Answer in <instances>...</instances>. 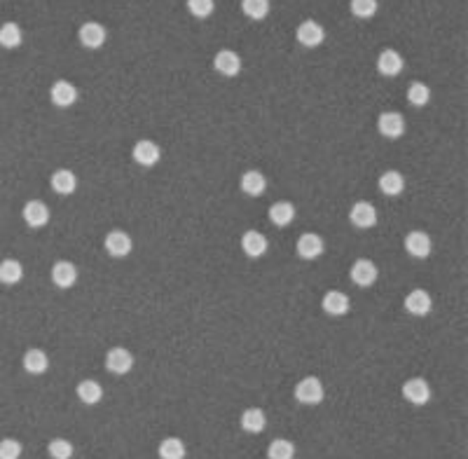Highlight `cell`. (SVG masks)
Returning a JSON list of instances; mask_svg holds the SVG:
<instances>
[{
	"instance_id": "obj_1",
	"label": "cell",
	"mask_w": 468,
	"mask_h": 459,
	"mask_svg": "<svg viewBox=\"0 0 468 459\" xmlns=\"http://www.w3.org/2000/svg\"><path fill=\"white\" fill-rule=\"evenodd\" d=\"M326 396V389H323V382L319 380V377H302L298 384H295V398L302 405H319L323 401Z\"/></svg>"
},
{
	"instance_id": "obj_2",
	"label": "cell",
	"mask_w": 468,
	"mask_h": 459,
	"mask_svg": "<svg viewBox=\"0 0 468 459\" xmlns=\"http://www.w3.org/2000/svg\"><path fill=\"white\" fill-rule=\"evenodd\" d=\"M377 131L384 138H391V141H396V138H400L405 134V119H403V115L396 112V110L382 112V115L377 117Z\"/></svg>"
},
{
	"instance_id": "obj_3",
	"label": "cell",
	"mask_w": 468,
	"mask_h": 459,
	"mask_svg": "<svg viewBox=\"0 0 468 459\" xmlns=\"http://www.w3.org/2000/svg\"><path fill=\"white\" fill-rule=\"evenodd\" d=\"M349 277H351L353 284L360 286V289H367V286H372L374 282H377L379 270H377V265H374L372 261H367V258H358V261L351 265Z\"/></svg>"
},
{
	"instance_id": "obj_4",
	"label": "cell",
	"mask_w": 468,
	"mask_h": 459,
	"mask_svg": "<svg viewBox=\"0 0 468 459\" xmlns=\"http://www.w3.org/2000/svg\"><path fill=\"white\" fill-rule=\"evenodd\" d=\"M131 155H133V162H136V164L145 166V169H150V166H155L159 162L162 152H159V145L155 141H150V138H140V141L133 145Z\"/></svg>"
},
{
	"instance_id": "obj_5",
	"label": "cell",
	"mask_w": 468,
	"mask_h": 459,
	"mask_svg": "<svg viewBox=\"0 0 468 459\" xmlns=\"http://www.w3.org/2000/svg\"><path fill=\"white\" fill-rule=\"evenodd\" d=\"M78 38H80V45H82V48H87V50H98V48H103V43H105V38H108V33H105V29H103L101 24L87 22V24L80 26Z\"/></svg>"
},
{
	"instance_id": "obj_6",
	"label": "cell",
	"mask_w": 468,
	"mask_h": 459,
	"mask_svg": "<svg viewBox=\"0 0 468 459\" xmlns=\"http://www.w3.org/2000/svg\"><path fill=\"white\" fill-rule=\"evenodd\" d=\"M103 246H105V251H108L112 258H126L131 254L133 242H131V237L126 235L124 230H110L108 235H105Z\"/></svg>"
},
{
	"instance_id": "obj_7",
	"label": "cell",
	"mask_w": 468,
	"mask_h": 459,
	"mask_svg": "<svg viewBox=\"0 0 468 459\" xmlns=\"http://www.w3.org/2000/svg\"><path fill=\"white\" fill-rule=\"evenodd\" d=\"M105 368H108L112 375H126L133 368V354L124 347H112L108 354H105Z\"/></svg>"
},
{
	"instance_id": "obj_8",
	"label": "cell",
	"mask_w": 468,
	"mask_h": 459,
	"mask_svg": "<svg viewBox=\"0 0 468 459\" xmlns=\"http://www.w3.org/2000/svg\"><path fill=\"white\" fill-rule=\"evenodd\" d=\"M295 249H298V256L305 258V261H316L319 256H323L326 244L316 232H305V235L298 239Z\"/></svg>"
},
{
	"instance_id": "obj_9",
	"label": "cell",
	"mask_w": 468,
	"mask_h": 459,
	"mask_svg": "<svg viewBox=\"0 0 468 459\" xmlns=\"http://www.w3.org/2000/svg\"><path fill=\"white\" fill-rule=\"evenodd\" d=\"M213 68L223 78H234L242 73V57L232 50H220L216 59H213Z\"/></svg>"
},
{
	"instance_id": "obj_10",
	"label": "cell",
	"mask_w": 468,
	"mask_h": 459,
	"mask_svg": "<svg viewBox=\"0 0 468 459\" xmlns=\"http://www.w3.org/2000/svg\"><path fill=\"white\" fill-rule=\"evenodd\" d=\"M349 221L360 230H370L377 225V209L370 202H356L349 211Z\"/></svg>"
},
{
	"instance_id": "obj_11",
	"label": "cell",
	"mask_w": 468,
	"mask_h": 459,
	"mask_svg": "<svg viewBox=\"0 0 468 459\" xmlns=\"http://www.w3.org/2000/svg\"><path fill=\"white\" fill-rule=\"evenodd\" d=\"M50 99L59 108H71V105L78 101V87L73 82H68V80H57L50 89Z\"/></svg>"
},
{
	"instance_id": "obj_12",
	"label": "cell",
	"mask_w": 468,
	"mask_h": 459,
	"mask_svg": "<svg viewBox=\"0 0 468 459\" xmlns=\"http://www.w3.org/2000/svg\"><path fill=\"white\" fill-rule=\"evenodd\" d=\"M298 43L305 45V48H319L321 43L326 40V31L323 26H321L319 22H314V19H307V22H302L298 26Z\"/></svg>"
},
{
	"instance_id": "obj_13",
	"label": "cell",
	"mask_w": 468,
	"mask_h": 459,
	"mask_svg": "<svg viewBox=\"0 0 468 459\" xmlns=\"http://www.w3.org/2000/svg\"><path fill=\"white\" fill-rule=\"evenodd\" d=\"M403 396L412 405H426L431 401V387L429 382L421 380V377H410V380L403 384Z\"/></svg>"
},
{
	"instance_id": "obj_14",
	"label": "cell",
	"mask_w": 468,
	"mask_h": 459,
	"mask_svg": "<svg viewBox=\"0 0 468 459\" xmlns=\"http://www.w3.org/2000/svg\"><path fill=\"white\" fill-rule=\"evenodd\" d=\"M431 249H433V244H431V237L426 235V232H421V230L407 232V237H405V251L412 258H429L431 256Z\"/></svg>"
},
{
	"instance_id": "obj_15",
	"label": "cell",
	"mask_w": 468,
	"mask_h": 459,
	"mask_svg": "<svg viewBox=\"0 0 468 459\" xmlns=\"http://www.w3.org/2000/svg\"><path fill=\"white\" fill-rule=\"evenodd\" d=\"M24 223L29 225V228H43V225L50 223V209H47V204H43L40 199H31V202L24 204Z\"/></svg>"
},
{
	"instance_id": "obj_16",
	"label": "cell",
	"mask_w": 468,
	"mask_h": 459,
	"mask_svg": "<svg viewBox=\"0 0 468 459\" xmlns=\"http://www.w3.org/2000/svg\"><path fill=\"white\" fill-rule=\"evenodd\" d=\"M433 307V300L429 296V291L424 289H414L405 296V309L414 316H426Z\"/></svg>"
},
{
	"instance_id": "obj_17",
	"label": "cell",
	"mask_w": 468,
	"mask_h": 459,
	"mask_svg": "<svg viewBox=\"0 0 468 459\" xmlns=\"http://www.w3.org/2000/svg\"><path fill=\"white\" fill-rule=\"evenodd\" d=\"M403 66H405L403 57H400L396 50H384V52H379V57H377V71H379V75H384V78H396V75H400Z\"/></svg>"
},
{
	"instance_id": "obj_18",
	"label": "cell",
	"mask_w": 468,
	"mask_h": 459,
	"mask_svg": "<svg viewBox=\"0 0 468 459\" xmlns=\"http://www.w3.org/2000/svg\"><path fill=\"white\" fill-rule=\"evenodd\" d=\"M242 249L249 258H263L267 254V249H270V244H267V237L263 232L246 230L242 237Z\"/></svg>"
},
{
	"instance_id": "obj_19",
	"label": "cell",
	"mask_w": 468,
	"mask_h": 459,
	"mask_svg": "<svg viewBox=\"0 0 468 459\" xmlns=\"http://www.w3.org/2000/svg\"><path fill=\"white\" fill-rule=\"evenodd\" d=\"M323 312L330 316H344L346 312H349V296L342 293V291H328L323 296Z\"/></svg>"
},
{
	"instance_id": "obj_20",
	"label": "cell",
	"mask_w": 468,
	"mask_h": 459,
	"mask_svg": "<svg viewBox=\"0 0 468 459\" xmlns=\"http://www.w3.org/2000/svg\"><path fill=\"white\" fill-rule=\"evenodd\" d=\"M52 282H54L59 289H71V286L78 282V268L71 261L54 263V268H52Z\"/></svg>"
},
{
	"instance_id": "obj_21",
	"label": "cell",
	"mask_w": 468,
	"mask_h": 459,
	"mask_svg": "<svg viewBox=\"0 0 468 459\" xmlns=\"http://www.w3.org/2000/svg\"><path fill=\"white\" fill-rule=\"evenodd\" d=\"M377 185H379V190H382L386 197H398L400 192L405 190V178H403L400 171L391 169V171H384V174L379 176Z\"/></svg>"
},
{
	"instance_id": "obj_22",
	"label": "cell",
	"mask_w": 468,
	"mask_h": 459,
	"mask_svg": "<svg viewBox=\"0 0 468 459\" xmlns=\"http://www.w3.org/2000/svg\"><path fill=\"white\" fill-rule=\"evenodd\" d=\"M267 427V415L263 408H249L242 412V429L246 434H260Z\"/></svg>"
},
{
	"instance_id": "obj_23",
	"label": "cell",
	"mask_w": 468,
	"mask_h": 459,
	"mask_svg": "<svg viewBox=\"0 0 468 459\" xmlns=\"http://www.w3.org/2000/svg\"><path fill=\"white\" fill-rule=\"evenodd\" d=\"M270 221L272 225H277V228H286V225H291L295 221V206L291 202H277L270 206Z\"/></svg>"
},
{
	"instance_id": "obj_24",
	"label": "cell",
	"mask_w": 468,
	"mask_h": 459,
	"mask_svg": "<svg viewBox=\"0 0 468 459\" xmlns=\"http://www.w3.org/2000/svg\"><path fill=\"white\" fill-rule=\"evenodd\" d=\"M52 188L59 195H73L78 188V176L73 174L71 169H57L54 174H52Z\"/></svg>"
},
{
	"instance_id": "obj_25",
	"label": "cell",
	"mask_w": 468,
	"mask_h": 459,
	"mask_svg": "<svg viewBox=\"0 0 468 459\" xmlns=\"http://www.w3.org/2000/svg\"><path fill=\"white\" fill-rule=\"evenodd\" d=\"M239 185H242V190L249 197H260L267 190V178L260 171H244Z\"/></svg>"
},
{
	"instance_id": "obj_26",
	"label": "cell",
	"mask_w": 468,
	"mask_h": 459,
	"mask_svg": "<svg viewBox=\"0 0 468 459\" xmlns=\"http://www.w3.org/2000/svg\"><path fill=\"white\" fill-rule=\"evenodd\" d=\"M50 368V358L43 349H29L24 354V370L31 372V375H43V372Z\"/></svg>"
},
{
	"instance_id": "obj_27",
	"label": "cell",
	"mask_w": 468,
	"mask_h": 459,
	"mask_svg": "<svg viewBox=\"0 0 468 459\" xmlns=\"http://www.w3.org/2000/svg\"><path fill=\"white\" fill-rule=\"evenodd\" d=\"M22 277H24V268L15 258H5V261L0 263V284L15 286L22 282Z\"/></svg>"
},
{
	"instance_id": "obj_28",
	"label": "cell",
	"mask_w": 468,
	"mask_h": 459,
	"mask_svg": "<svg viewBox=\"0 0 468 459\" xmlns=\"http://www.w3.org/2000/svg\"><path fill=\"white\" fill-rule=\"evenodd\" d=\"M75 391H78V398L85 405H96L103 398V387L96 380H82Z\"/></svg>"
},
{
	"instance_id": "obj_29",
	"label": "cell",
	"mask_w": 468,
	"mask_h": 459,
	"mask_svg": "<svg viewBox=\"0 0 468 459\" xmlns=\"http://www.w3.org/2000/svg\"><path fill=\"white\" fill-rule=\"evenodd\" d=\"M22 38H24V33H22V29H19V24L8 22V24L0 26V48L17 50L19 45H22Z\"/></svg>"
},
{
	"instance_id": "obj_30",
	"label": "cell",
	"mask_w": 468,
	"mask_h": 459,
	"mask_svg": "<svg viewBox=\"0 0 468 459\" xmlns=\"http://www.w3.org/2000/svg\"><path fill=\"white\" fill-rule=\"evenodd\" d=\"M157 452H159V459H185V443L176 436L164 438V441L159 443Z\"/></svg>"
},
{
	"instance_id": "obj_31",
	"label": "cell",
	"mask_w": 468,
	"mask_h": 459,
	"mask_svg": "<svg viewBox=\"0 0 468 459\" xmlns=\"http://www.w3.org/2000/svg\"><path fill=\"white\" fill-rule=\"evenodd\" d=\"M267 457L270 459H293L295 457V445L286 438H274L267 448Z\"/></svg>"
},
{
	"instance_id": "obj_32",
	"label": "cell",
	"mask_w": 468,
	"mask_h": 459,
	"mask_svg": "<svg viewBox=\"0 0 468 459\" xmlns=\"http://www.w3.org/2000/svg\"><path fill=\"white\" fill-rule=\"evenodd\" d=\"M270 0H242V10L244 15L249 19H256V22H260V19H265L267 15H270Z\"/></svg>"
},
{
	"instance_id": "obj_33",
	"label": "cell",
	"mask_w": 468,
	"mask_h": 459,
	"mask_svg": "<svg viewBox=\"0 0 468 459\" xmlns=\"http://www.w3.org/2000/svg\"><path fill=\"white\" fill-rule=\"evenodd\" d=\"M407 101H410L412 105H417V108H421V105H426L431 101V89L429 85L424 82H412L410 87H407Z\"/></svg>"
},
{
	"instance_id": "obj_34",
	"label": "cell",
	"mask_w": 468,
	"mask_h": 459,
	"mask_svg": "<svg viewBox=\"0 0 468 459\" xmlns=\"http://www.w3.org/2000/svg\"><path fill=\"white\" fill-rule=\"evenodd\" d=\"M351 15L358 19H370L377 15V0H351Z\"/></svg>"
},
{
	"instance_id": "obj_35",
	"label": "cell",
	"mask_w": 468,
	"mask_h": 459,
	"mask_svg": "<svg viewBox=\"0 0 468 459\" xmlns=\"http://www.w3.org/2000/svg\"><path fill=\"white\" fill-rule=\"evenodd\" d=\"M47 452H50L52 459H71L73 457V443L66 441V438H54L47 445Z\"/></svg>"
},
{
	"instance_id": "obj_36",
	"label": "cell",
	"mask_w": 468,
	"mask_h": 459,
	"mask_svg": "<svg viewBox=\"0 0 468 459\" xmlns=\"http://www.w3.org/2000/svg\"><path fill=\"white\" fill-rule=\"evenodd\" d=\"M187 10H190L192 17L206 19V17L213 15V10H216V3H213V0H187Z\"/></svg>"
},
{
	"instance_id": "obj_37",
	"label": "cell",
	"mask_w": 468,
	"mask_h": 459,
	"mask_svg": "<svg viewBox=\"0 0 468 459\" xmlns=\"http://www.w3.org/2000/svg\"><path fill=\"white\" fill-rule=\"evenodd\" d=\"M22 452L24 448L17 438H3V441H0V459H19Z\"/></svg>"
}]
</instances>
